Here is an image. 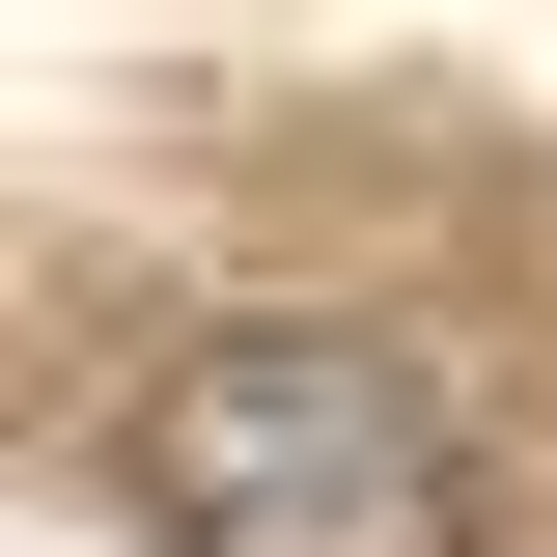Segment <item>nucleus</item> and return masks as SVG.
<instances>
[{
	"label": "nucleus",
	"mask_w": 557,
	"mask_h": 557,
	"mask_svg": "<svg viewBox=\"0 0 557 557\" xmlns=\"http://www.w3.org/2000/svg\"><path fill=\"white\" fill-rule=\"evenodd\" d=\"M139 530L168 557H446L474 530V418L391 335H196L139 362Z\"/></svg>",
	"instance_id": "obj_1"
}]
</instances>
